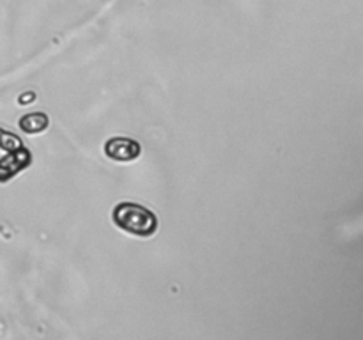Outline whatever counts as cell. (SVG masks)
<instances>
[{
  "label": "cell",
  "mask_w": 363,
  "mask_h": 340,
  "mask_svg": "<svg viewBox=\"0 0 363 340\" xmlns=\"http://www.w3.org/2000/svg\"><path fill=\"white\" fill-rule=\"evenodd\" d=\"M112 222L123 232L137 237H151L158 230V218L151 209L135 202H121L113 208Z\"/></svg>",
  "instance_id": "obj_1"
},
{
  "label": "cell",
  "mask_w": 363,
  "mask_h": 340,
  "mask_svg": "<svg viewBox=\"0 0 363 340\" xmlns=\"http://www.w3.org/2000/svg\"><path fill=\"white\" fill-rule=\"evenodd\" d=\"M105 154L113 162H135L140 156L142 147L137 140L128 137H112L105 142Z\"/></svg>",
  "instance_id": "obj_2"
},
{
  "label": "cell",
  "mask_w": 363,
  "mask_h": 340,
  "mask_svg": "<svg viewBox=\"0 0 363 340\" xmlns=\"http://www.w3.org/2000/svg\"><path fill=\"white\" fill-rule=\"evenodd\" d=\"M32 162V156L28 149H20V151L9 152L7 156H4L0 159V183H7L9 179H13L14 176L21 172L23 169H27Z\"/></svg>",
  "instance_id": "obj_3"
},
{
  "label": "cell",
  "mask_w": 363,
  "mask_h": 340,
  "mask_svg": "<svg viewBox=\"0 0 363 340\" xmlns=\"http://www.w3.org/2000/svg\"><path fill=\"white\" fill-rule=\"evenodd\" d=\"M20 128L21 131H25L28 135L41 133V131H45L48 128V117L43 112L27 113V115L20 119Z\"/></svg>",
  "instance_id": "obj_4"
},
{
  "label": "cell",
  "mask_w": 363,
  "mask_h": 340,
  "mask_svg": "<svg viewBox=\"0 0 363 340\" xmlns=\"http://www.w3.org/2000/svg\"><path fill=\"white\" fill-rule=\"evenodd\" d=\"M0 149H4L6 152H14L23 149V145H21V140L16 135L0 130Z\"/></svg>",
  "instance_id": "obj_5"
}]
</instances>
